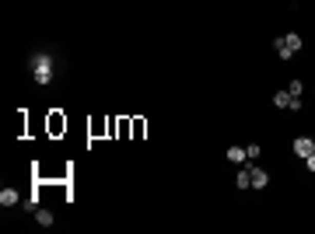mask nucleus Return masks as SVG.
Here are the masks:
<instances>
[{
    "label": "nucleus",
    "instance_id": "6e6552de",
    "mask_svg": "<svg viewBox=\"0 0 315 234\" xmlns=\"http://www.w3.org/2000/svg\"><path fill=\"white\" fill-rule=\"evenodd\" d=\"M235 185H238V189H252V182H249V164H245V168H238Z\"/></svg>",
    "mask_w": 315,
    "mask_h": 234
},
{
    "label": "nucleus",
    "instance_id": "9d476101",
    "mask_svg": "<svg viewBox=\"0 0 315 234\" xmlns=\"http://www.w3.org/2000/svg\"><path fill=\"white\" fill-rule=\"evenodd\" d=\"M287 101H291V91H277V95H273V105H277V109H287Z\"/></svg>",
    "mask_w": 315,
    "mask_h": 234
},
{
    "label": "nucleus",
    "instance_id": "4468645a",
    "mask_svg": "<svg viewBox=\"0 0 315 234\" xmlns=\"http://www.w3.org/2000/svg\"><path fill=\"white\" fill-rule=\"evenodd\" d=\"M305 168H308V172H315V151L308 157H305Z\"/></svg>",
    "mask_w": 315,
    "mask_h": 234
},
{
    "label": "nucleus",
    "instance_id": "0eeeda50",
    "mask_svg": "<svg viewBox=\"0 0 315 234\" xmlns=\"http://www.w3.org/2000/svg\"><path fill=\"white\" fill-rule=\"evenodd\" d=\"M228 161H231V164H245V161H249L245 147H228Z\"/></svg>",
    "mask_w": 315,
    "mask_h": 234
},
{
    "label": "nucleus",
    "instance_id": "7ed1b4c3",
    "mask_svg": "<svg viewBox=\"0 0 315 234\" xmlns=\"http://www.w3.org/2000/svg\"><path fill=\"white\" fill-rule=\"evenodd\" d=\"M249 182H252V189H266V185H270V175H266L259 164H249Z\"/></svg>",
    "mask_w": 315,
    "mask_h": 234
},
{
    "label": "nucleus",
    "instance_id": "ddd939ff",
    "mask_svg": "<svg viewBox=\"0 0 315 234\" xmlns=\"http://www.w3.org/2000/svg\"><path fill=\"white\" fill-rule=\"evenodd\" d=\"M245 154H249V161H256V157H259V143H249V147H245Z\"/></svg>",
    "mask_w": 315,
    "mask_h": 234
},
{
    "label": "nucleus",
    "instance_id": "1a4fd4ad",
    "mask_svg": "<svg viewBox=\"0 0 315 234\" xmlns=\"http://www.w3.org/2000/svg\"><path fill=\"white\" fill-rule=\"evenodd\" d=\"M21 210H25V214H35V210H39V196H28V199L21 203Z\"/></svg>",
    "mask_w": 315,
    "mask_h": 234
},
{
    "label": "nucleus",
    "instance_id": "423d86ee",
    "mask_svg": "<svg viewBox=\"0 0 315 234\" xmlns=\"http://www.w3.org/2000/svg\"><path fill=\"white\" fill-rule=\"evenodd\" d=\"M35 224H39V227H53V224H56V217H53V210H35Z\"/></svg>",
    "mask_w": 315,
    "mask_h": 234
},
{
    "label": "nucleus",
    "instance_id": "9b49d317",
    "mask_svg": "<svg viewBox=\"0 0 315 234\" xmlns=\"http://www.w3.org/2000/svg\"><path fill=\"white\" fill-rule=\"evenodd\" d=\"M287 109H291V112H301V109H305V101H301L298 95H291V101H287Z\"/></svg>",
    "mask_w": 315,
    "mask_h": 234
},
{
    "label": "nucleus",
    "instance_id": "20e7f679",
    "mask_svg": "<svg viewBox=\"0 0 315 234\" xmlns=\"http://www.w3.org/2000/svg\"><path fill=\"white\" fill-rule=\"evenodd\" d=\"M312 151H315V140H308V137H298V140H294V154L301 157V161L312 154Z\"/></svg>",
    "mask_w": 315,
    "mask_h": 234
},
{
    "label": "nucleus",
    "instance_id": "f8f14e48",
    "mask_svg": "<svg viewBox=\"0 0 315 234\" xmlns=\"http://www.w3.org/2000/svg\"><path fill=\"white\" fill-rule=\"evenodd\" d=\"M287 91H291V95H298V98H301V91H305V84H301V80H291V84H287Z\"/></svg>",
    "mask_w": 315,
    "mask_h": 234
},
{
    "label": "nucleus",
    "instance_id": "f257e3e1",
    "mask_svg": "<svg viewBox=\"0 0 315 234\" xmlns=\"http://www.w3.org/2000/svg\"><path fill=\"white\" fill-rule=\"evenodd\" d=\"M28 70H32L35 84H39V88H46V84H53V74H56V59L49 56V53H35V56L28 59Z\"/></svg>",
    "mask_w": 315,
    "mask_h": 234
},
{
    "label": "nucleus",
    "instance_id": "39448f33",
    "mask_svg": "<svg viewBox=\"0 0 315 234\" xmlns=\"http://www.w3.org/2000/svg\"><path fill=\"white\" fill-rule=\"evenodd\" d=\"M21 196H18V189H11V185H4L0 189V206H14Z\"/></svg>",
    "mask_w": 315,
    "mask_h": 234
},
{
    "label": "nucleus",
    "instance_id": "f03ea898",
    "mask_svg": "<svg viewBox=\"0 0 315 234\" xmlns=\"http://www.w3.org/2000/svg\"><path fill=\"white\" fill-rule=\"evenodd\" d=\"M305 46V39L298 35V32H287V35H280V39H273V49H277V56L280 59H291Z\"/></svg>",
    "mask_w": 315,
    "mask_h": 234
}]
</instances>
